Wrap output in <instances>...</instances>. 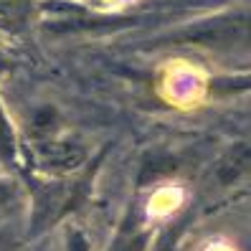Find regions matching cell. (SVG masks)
<instances>
[{"label": "cell", "mask_w": 251, "mask_h": 251, "mask_svg": "<svg viewBox=\"0 0 251 251\" xmlns=\"http://www.w3.org/2000/svg\"><path fill=\"white\" fill-rule=\"evenodd\" d=\"M10 196H13V193H10L8 188H0V208H3V205H8V203H10Z\"/></svg>", "instance_id": "6"}, {"label": "cell", "mask_w": 251, "mask_h": 251, "mask_svg": "<svg viewBox=\"0 0 251 251\" xmlns=\"http://www.w3.org/2000/svg\"><path fill=\"white\" fill-rule=\"evenodd\" d=\"M0 69H3V64H0Z\"/></svg>", "instance_id": "7"}, {"label": "cell", "mask_w": 251, "mask_h": 251, "mask_svg": "<svg viewBox=\"0 0 251 251\" xmlns=\"http://www.w3.org/2000/svg\"><path fill=\"white\" fill-rule=\"evenodd\" d=\"M13 150H16V145H13V129L5 120V114L0 112V155L8 160V157H13Z\"/></svg>", "instance_id": "4"}, {"label": "cell", "mask_w": 251, "mask_h": 251, "mask_svg": "<svg viewBox=\"0 0 251 251\" xmlns=\"http://www.w3.org/2000/svg\"><path fill=\"white\" fill-rule=\"evenodd\" d=\"M142 244H145V236L135 233V236H125L117 246V251H142Z\"/></svg>", "instance_id": "5"}, {"label": "cell", "mask_w": 251, "mask_h": 251, "mask_svg": "<svg viewBox=\"0 0 251 251\" xmlns=\"http://www.w3.org/2000/svg\"><path fill=\"white\" fill-rule=\"evenodd\" d=\"M246 173H249V147L239 145L218 165V178H221V183H233V180L244 178Z\"/></svg>", "instance_id": "1"}, {"label": "cell", "mask_w": 251, "mask_h": 251, "mask_svg": "<svg viewBox=\"0 0 251 251\" xmlns=\"http://www.w3.org/2000/svg\"><path fill=\"white\" fill-rule=\"evenodd\" d=\"M49 162L53 168H61V170H69L74 168L76 162L81 160V150H74L71 145H58V147H51L49 150Z\"/></svg>", "instance_id": "3"}, {"label": "cell", "mask_w": 251, "mask_h": 251, "mask_svg": "<svg viewBox=\"0 0 251 251\" xmlns=\"http://www.w3.org/2000/svg\"><path fill=\"white\" fill-rule=\"evenodd\" d=\"M31 13V0H0V25L21 28Z\"/></svg>", "instance_id": "2"}]
</instances>
